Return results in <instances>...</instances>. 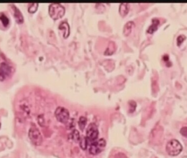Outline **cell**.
<instances>
[{
    "label": "cell",
    "mask_w": 187,
    "mask_h": 158,
    "mask_svg": "<svg viewBox=\"0 0 187 158\" xmlns=\"http://www.w3.org/2000/svg\"><path fill=\"white\" fill-rule=\"evenodd\" d=\"M130 6L128 3H122L120 5L119 7V13L122 17H125L129 11Z\"/></svg>",
    "instance_id": "obj_9"
},
{
    "label": "cell",
    "mask_w": 187,
    "mask_h": 158,
    "mask_svg": "<svg viewBox=\"0 0 187 158\" xmlns=\"http://www.w3.org/2000/svg\"><path fill=\"white\" fill-rule=\"evenodd\" d=\"M180 133L183 137L187 138V127H183L180 130Z\"/></svg>",
    "instance_id": "obj_20"
},
{
    "label": "cell",
    "mask_w": 187,
    "mask_h": 158,
    "mask_svg": "<svg viewBox=\"0 0 187 158\" xmlns=\"http://www.w3.org/2000/svg\"><path fill=\"white\" fill-rule=\"evenodd\" d=\"M136 107V103L134 101H131L130 103V110L131 112H133L135 111Z\"/></svg>",
    "instance_id": "obj_21"
},
{
    "label": "cell",
    "mask_w": 187,
    "mask_h": 158,
    "mask_svg": "<svg viewBox=\"0 0 187 158\" xmlns=\"http://www.w3.org/2000/svg\"><path fill=\"white\" fill-rule=\"evenodd\" d=\"M13 73V68L6 63L0 64V81H4L11 76Z\"/></svg>",
    "instance_id": "obj_7"
},
{
    "label": "cell",
    "mask_w": 187,
    "mask_h": 158,
    "mask_svg": "<svg viewBox=\"0 0 187 158\" xmlns=\"http://www.w3.org/2000/svg\"><path fill=\"white\" fill-rule=\"evenodd\" d=\"M72 137L75 142H78L79 141L80 136H79V132H78V131H73L72 134Z\"/></svg>",
    "instance_id": "obj_18"
},
{
    "label": "cell",
    "mask_w": 187,
    "mask_h": 158,
    "mask_svg": "<svg viewBox=\"0 0 187 158\" xmlns=\"http://www.w3.org/2000/svg\"><path fill=\"white\" fill-rule=\"evenodd\" d=\"M80 141V147L83 150H86L87 149V145H88V140L87 138H83L82 139H81Z\"/></svg>",
    "instance_id": "obj_17"
},
{
    "label": "cell",
    "mask_w": 187,
    "mask_h": 158,
    "mask_svg": "<svg viewBox=\"0 0 187 158\" xmlns=\"http://www.w3.org/2000/svg\"><path fill=\"white\" fill-rule=\"evenodd\" d=\"M38 7V3H33L29 4V8H28V11L30 13H34L36 12L37 8Z\"/></svg>",
    "instance_id": "obj_16"
},
{
    "label": "cell",
    "mask_w": 187,
    "mask_h": 158,
    "mask_svg": "<svg viewBox=\"0 0 187 158\" xmlns=\"http://www.w3.org/2000/svg\"><path fill=\"white\" fill-rule=\"evenodd\" d=\"M186 36H184V35H180L178 37H177V45L178 46H180L184 40L186 39Z\"/></svg>",
    "instance_id": "obj_19"
},
{
    "label": "cell",
    "mask_w": 187,
    "mask_h": 158,
    "mask_svg": "<svg viewBox=\"0 0 187 158\" xmlns=\"http://www.w3.org/2000/svg\"><path fill=\"white\" fill-rule=\"evenodd\" d=\"M99 135V130L97 127L94 123H91L88 126L86 132V138L88 141H89L92 142H95L97 139Z\"/></svg>",
    "instance_id": "obj_6"
},
{
    "label": "cell",
    "mask_w": 187,
    "mask_h": 158,
    "mask_svg": "<svg viewBox=\"0 0 187 158\" xmlns=\"http://www.w3.org/2000/svg\"><path fill=\"white\" fill-rule=\"evenodd\" d=\"M0 22L5 27H8V25H9V19L3 13H0Z\"/></svg>",
    "instance_id": "obj_14"
},
{
    "label": "cell",
    "mask_w": 187,
    "mask_h": 158,
    "mask_svg": "<svg viewBox=\"0 0 187 158\" xmlns=\"http://www.w3.org/2000/svg\"><path fill=\"white\" fill-rule=\"evenodd\" d=\"M134 25H135V24L132 21L128 22L125 24L123 28L124 35L126 36H129L131 32L132 28L134 27Z\"/></svg>",
    "instance_id": "obj_10"
},
{
    "label": "cell",
    "mask_w": 187,
    "mask_h": 158,
    "mask_svg": "<svg viewBox=\"0 0 187 158\" xmlns=\"http://www.w3.org/2000/svg\"><path fill=\"white\" fill-rule=\"evenodd\" d=\"M163 59H164V61L165 62H166V63L169 62V56H168V55H165V56H163ZM169 63H170V62H169Z\"/></svg>",
    "instance_id": "obj_22"
},
{
    "label": "cell",
    "mask_w": 187,
    "mask_h": 158,
    "mask_svg": "<svg viewBox=\"0 0 187 158\" xmlns=\"http://www.w3.org/2000/svg\"><path fill=\"white\" fill-rule=\"evenodd\" d=\"M65 13L63 6L60 3H52L49 7V13L51 18L54 20L62 18Z\"/></svg>",
    "instance_id": "obj_2"
},
{
    "label": "cell",
    "mask_w": 187,
    "mask_h": 158,
    "mask_svg": "<svg viewBox=\"0 0 187 158\" xmlns=\"http://www.w3.org/2000/svg\"><path fill=\"white\" fill-rule=\"evenodd\" d=\"M115 45L113 42H110L105 52V55H111L115 51Z\"/></svg>",
    "instance_id": "obj_13"
},
{
    "label": "cell",
    "mask_w": 187,
    "mask_h": 158,
    "mask_svg": "<svg viewBox=\"0 0 187 158\" xmlns=\"http://www.w3.org/2000/svg\"><path fill=\"white\" fill-rule=\"evenodd\" d=\"M87 118L84 117V116H81L79 118V120L78 121V125L80 129L81 130H83L86 127V125L87 124Z\"/></svg>",
    "instance_id": "obj_15"
},
{
    "label": "cell",
    "mask_w": 187,
    "mask_h": 158,
    "mask_svg": "<svg viewBox=\"0 0 187 158\" xmlns=\"http://www.w3.org/2000/svg\"><path fill=\"white\" fill-rule=\"evenodd\" d=\"M182 145L177 140L170 141L166 147L167 153L172 157L177 156L182 152Z\"/></svg>",
    "instance_id": "obj_1"
},
{
    "label": "cell",
    "mask_w": 187,
    "mask_h": 158,
    "mask_svg": "<svg viewBox=\"0 0 187 158\" xmlns=\"http://www.w3.org/2000/svg\"><path fill=\"white\" fill-rule=\"evenodd\" d=\"M55 116L60 122L66 123L69 120L70 113L67 109L64 107H59L55 110Z\"/></svg>",
    "instance_id": "obj_5"
},
{
    "label": "cell",
    "mask_w": 187,
    "mask_h": 158,
    "mask_svg": "<svg viewBox=\"0 0 187 158\" xmlns=\"http://www.w3.org/2000/svg\"><path fill=\"white\" fill-rule=\"evenodd\" d=\"M10 6L13 11V13H14L13 15H14V18L16 20V22L18 23H22L24 22V18L21 12L15 5H10Z\"/></svg>",
    "instance_id": "obj_8"
},
{
    "label": "cell",
    "mask_w": 187,
    "mask_h": 158,
    "mask_svg": "<svg viewBox=\"0 0 187 158\" xmlns=\"http://www.w3.org/2000/svg\"><path fill=\"white\" fill-rule=\"evenodd\" d=\"M59 28L60 30L64 31V38H67L70 35V27H69V24L65 22H62L60 24Z\"/></svg>",
    "instance_id": "obj_11"
},
{
    "label": "cell",
    "mask_w": 187,
    "mask_h": 158,
    "mask_svg": "<svg viewBox=\"0 0 187 158\" xmlns=\"http://www.w3.org/2000/svg\"><path fill=\"white\" fill-rule=\"evenodd\" d=\"M160 21L158 19H154L152 20V24L148 28L147 32L149 34H153L158 29V26L159 25Z\"/></svg>",
    "instance_id": "obj_12"
},
{
    "label": "cell",
    "mask_w": 187,
    "mask_h": 158,
    "mask_svg": "<svg viewBox=\"0 0 187 158\" xmlns=\"http://www.w3.org/2000/svg\"><path fill=\"white\" fill-rule=\"evenodd\" d=\"M0 127H1V123H0Z\"/></svg>",
    "instance_id": "obj_23"
},
{
    "label": "cell",
    "mask_w": 187,
    "mask_h": 158,
    "mask_svg": "<svg viewBox=\"0 0 187 158\" xmlns=\"http://www.w3.org/2000/svg\"><path fill=\"white\" fill-rule=\"evenodd\" d=\"M29 137L32 143L35 145H40L42 143L43 138L39 130L35 126H32L29 132Z\"/></svg>",
    "instance_id": "obj_3"
},
{
    "label": "cell",
    "mask_w": 187,
    "mask_h": 158,
    "mask_svg": "<svg viewBox=\"0 0 187 158\" xmlns=\"http://www.w3.org/2000/svg\"><path fill=\"white\" fill-rule=\"evenodd\" d=\"M106 145V142L104 138H101L98 141H95L90 144L89 152L91 154L94 155L99 154L101 153L104 150V149H105Z\"/></svg>",
    "instance_id": "obj_4"
}]
</instances>
